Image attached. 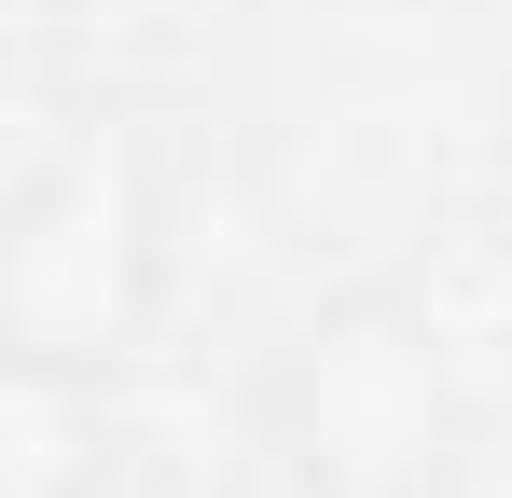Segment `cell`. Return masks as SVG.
<instances>
[{
	"label": "cell",
	"instance_id": "cell-1",
	"mask_svg": "<svg viewBox=\"0 0 512 498\" xmlns=\"http://www.w3.org/2000/svg\"><path fill=\"white\" fill-rule=\"evenodd\" d=\"M167 305V194L125 139H56L0 194V374L97 388Z\"/></svg>",
	"mask_w": 512,
	"mask_h": 498
},
{
	"label": "cell",
	"instance_id": "cell-2",
	"mask_svg": "<svg viewBox=\"0 0 512 498\" xmlns=\"http://www.w3.org/2000/svg\"><path fill=\"white\" fill-rule=\"evenodd\" d=\"M277 415H291L305 485H333V498H416L443 471V374L388 305H346L305 332L277 374Z\"/></svg>",
	"mask_w": 512,
	"mask_h": 498
}]
</instances>
